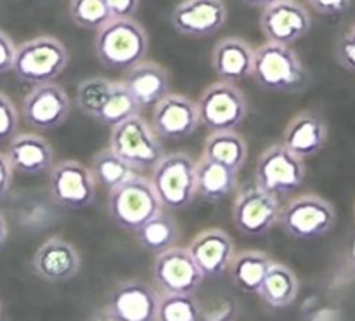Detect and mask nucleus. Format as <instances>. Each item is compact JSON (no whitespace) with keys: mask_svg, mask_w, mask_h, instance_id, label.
Here are the masks:
<instances>
[{"mask_svg":"<svg viewBox=\"0 0 355 321\" xmlns=\"http://www.w3.org/2000/svg\"><path fill=\"white\" fill-rule=\"evenodd\" d=\"M153 277L162 294H196L205 280V274L184 247H172L156 256Z\"/></svg>","mask_w":355,"mask_h":321,"instance_id":"nucleus-14","label":"nucleus"},{"mask_svg":"<svg viewBox=\"0 0 355 321\" xmlns=\"http://www.w3.org/2000/svg\"><path fill=\"white\" fill-rule=\"evenodd\" d=\"M200 122L210 132L236 131L248 115V101L236 83H211L196 101Z\"/></svg>","mask_w":355,"mask_h":321,"instance_id":"nucleus-9","label":"nucleus"},{"mask_svg":"<svg viewBox=\"0 0 355 321\" xmlns=\"http://www.w3.org/2000/svg\"><path fill=\"white\" fill-rule=\"evenodd\" d=\"M350 261H352V264L355 266V238L352 242V247H350Z\"/></svg>","mask_w":355,"mask_h":321,"instance_id":"nucleus-42","label":"nucleus"},{"mask_svg":"<svg viewBox=\"0 0 355 321\" xmlns=\"http://www.w3.org/2000/svg\"><path fill=\"white\" fill-rule=\"evenodd\" d=\"M121 82L141 110L155 108L170 94L168 72L155 61H142L127 69Z\"/></svg>","mask_w":355,"mask_h":321,"instance_id":"nucleus-21","label":"nucleus"},{"mask_svg":"<svg viewBox=\"0 0 355 321\" xmlns=\"http://www.w3.org/2000/svg\"><path fill=\"white\" fill-rule=\"evenodd\" d=\"M12 174L14 169L10 165L9 158H7V155L0 153V200L6 198L10 186H12Z\"/></svg>","mask_w":355,"mask_h":321,"instance_id":"nucleus-39","label":"nucleus"},{"mask_svg":"<svg viewBox=\"0 0 355 321\" xmlns=\"http://www.w3.org/2000/svg\"><path fill=\"white\" fill-rule=\"evenodd\" d=\"M298 278L288 266L274 263L267 273L262 287L259 288V297L270 308L283 309L295 302L298 295Z\"/></svg>","mask_w":355,"mask_h":321,"instance_id":"nucleus-28","label":"nucleus"},{"mask_svg":"<svg viewBox=\"0 0 355 321\" xmlns=\"http://www.w3.org/2000/svg\"><path fill=\"white\" fill-rule=\"evenodd\" d=\"M238 174L236 170L200 156L196 162L198 197L211 204L224 201L238 190Z\"/></svg>","mask_w":355,"mask_h":321,"instance_id":"nucleus-25","label":"nucleus"},{"mask_svg":"<svg viewBox=\"0 0 355 321\" xmlns=\"http://www.w3.org/2000/svg\"><path fill=\"white\" fill-rule=\"evenodd\" d=\"M336 222L331 201L318 195H300L283 205L279 222L284 233L297 240H314L328 235Z\"/></svg>","mask_w":355,"mask_h":321,"instance_id":"nucleus-8","label":"nucleus"},{"mask_svg":"<svg viewBox=\"0 0 355 321\" xmlns=\"http://www.w3.org/2000/svg\"><path fill=\"white\" fill-rule=\"evenodd\" d=\"M135 235H137V240L142 249L159 256V254L175 247L180 233L175 219L172 215L165 214V212H159L156 217H153L141 229H137Z\"/></svg>","mask_w":355,"mask_h":321,"instance_id":"nucleus-30","label":"nucleus"},{"mask_svg":"<svg viewBox=\"0 0 355 321\" xmlns=\"http://www.w3.org/2000/svg\"><path fill=\"white\" fill-rule=\"evenodd\" d=\"M17 47L14 45L12 38L0 30V75L12 72L14 59H16Z\"/></svg>","mask_w":355,"mask_h":321,"instance_id":"nucleus-37","label":"nucleus"},{"mask_svg":"<svg viewBox=\"0 0 355 321\" xmlns=\"http://www.w3.org/2000/svg\"><path fill=\"white\" fill-rule=\"evenodd\" d=\"M311 14L297 0H277L260 14V30L267 42L274 44L293 45L311 31Z\"/></svg>","mask_w":355,"mask_h":321,"instance_id":"nucleus-16","label":"nucleus"},{"mask_svg":"<svg viewBox=\"0 0 355 321\" xmlns=\"http://www.w3.org/2000/svg\"><path fill=\"white\" fill-rule=\"evenodd\" d=\"M94 177H96L97 184L106 188L107 193L116 188L123 186L128 181L135 179L141 176V170L128 163L127 160L121 158L120 155L113 151L111 148L101 149L96 156L92 158V165H90Z\"/></svg>","mask_w":355,"mask_h":321,"instance_id":"nucleus-29","label":"nucleus"},{"mask_svg":"<svg viewBox=\"0 0 355 321\" xmlns=\"http://www.w3.org/2000/svg\"><path fill=\"white\" fill-rule=\"evenodd\" d=\"M71 99L59 83L49 82L33 85L24 96L21 115L26 125L35 131H54L68 120Z\"/></svg>","mask_w":355,"mask_h":321,"instance_id":"nucleus-13","label":"nucleus"},{"mask_svg":"<svg viewBox=\"0 0 355 321\" xmlns=\"http://www.w3.org/2000/svg\"><path fill=\"white\" fill-rule=\"evenodd\" d=\"M252 76L262 89L293 92L307 82V68L291 45L266 42L255 49Z\"/></svg>","mask_w":355,"mask_h":321,"instance_id":"nucleus-3","label":"nucleus"},{"mask_svg":"<svg viewBox=\"0 0 355 321\" xmlns=\"http://www.w3.org/2000/svg\"><path fill=\"white\" fill-rule=\"evenodd\" d=\"M159 295L139 280L121 281L111 290L104 315L114 321H156Z\"/></svg>","mask_w":355,"mask_h":321,"instance_id":"nucleus-15","label":"nucleus"},{"mask_svg":"<svg viewBox=\"0 0 355 321\" xmlns=\"http://www.w3.org/2000/svg\"><path fill=\"white\" fill-rule=\"evenodd\" d=\"M75 103L82 113L107 127H114L134 115H141V108L123 82H114L104 76L82 80L76 87Z\"/></svg>","mask_w":355,"mask_h":321,"instance_id":"nucleus-2","label":"nucleus"},{"mask_svg":"<svg viewBox=\"0 0 355 321\" xmlns=\"http://www.w3.org/2000/svg\"><path fill=\"white\" fill-rule=\"evenodd\" d=\"M307 3L322 16H340L349 10L352 0H307Z\"/></svg>","mask_w":355,"mask_h":321,"instance_id":"nucleus-36","label":"nucleus"},{"mask_svg":"<svg viewBox=\"0 0 355 321\" xmlns=\"http://www.w3.org/2000/svg\"><path fill=\"white\" fill-rule=\"evenodd\" d=\"M236 316H238V308L227 299H222L203 311V321H234Z\"/></svg>","mask_w":355,"mask_h":321,"instance_id":"nucleus-35","label":"nucleus"},{"mask_svg":"<svg viewBox=\"0 0 355 321\" xmlns=\"http://www.w3.org/2000/svg\"><path fill=\"white\" fill-rule=\"evenodd\" d=\"M201 156L239 172L248 160V145L236 131L211 132L205 141Z\"/></svg>","mask_w":355,"mask_h":321,"instance_id":"nucleus-26","label":"nucleus"},{"mask_svg":"<svg viewBox=\"0 0 355 321\" xmlns=\"http://www.w3.org/2000/svg\"><path fill=\"white\" fill-rule=\"evenodd\" d=\"M7 236H9V226H7L6 217H3V215L0 214V249H2V247L6 245Z\"/></svg>","mask_w":355,"mask_h":321,"instance_id":"nucleus-40","label":"nucleus"},{"mask_svg":"<svg viewBox=\"0 0 355 321\" xmlns=\"http://www.w3.org/2000/svg\"><path fill=\"white\" fill-rule=\"evenodd\" d=\"M255 49L239 37H224L211 51V68L224 82L238 83L253 73Z\"/></svg>","mask_w":355,"mask_h":321,"instance_id":"nucleus-22","label":"nucleus"},{"mask_svg":"<svg viewBox=\"0 0 355 321\" xmlns=\"http://www.w3.org/2000/svg\"><path fill=\"white\" fill-rule=\"evenodd\" d=\"M156 321H203V308L194 294H162Z\"/></svg>","mask_w":355,"mask_h":321,"instance_id":"nucleus-31","label":"nucleus"},{"mask_svg":"<svg viewBox=\"0 0 355 321\" xmlns=\"http://www.w3.org/2000/svg\"><path fill=\"white\" fill-rule=\"evenodd\" d=\"M94 51L106 68L130 69L148 54V31L134 17H113L96 33Z\"/></svg>","mask_w":355,"mask_h":321,"instance_id":"nucleus-1","label":"nucleus"},{"mask_svg":"<svg viewBox=\"0 0 355 321\" xmlns=\"http://www.w3.org/2000/svg\"><path fill=\"white\" fill-rule=\"evenodd\" d=\"M354 215H355V207H354Z\"/></svg>","mask_w":355,"mask_h":321,"instance_id":"nucleus-44","label":"nucleus"},{"mask_svg":"<svg viewBox=\"0 0 355 321\" xmlns=\"http://www.w3.org/2000/svg\"><path fill=\"white\" fill-rule=\"evenodd\" d=\"M335 56L340 66L355 75V23L347 28L336 40Z\"/></svg>","mask_w":355,"mask_h":321,"instance_id":"nucleus-34","label":"nucleus"},{"mask_svg":"<svg viewBox=\"0 0 355 321\" xmlns=\"http://www.w3.org/2000/svg\"><path fill=\"white\" fill-rule=\"evenodd\" d=\"M187 250L205 278H217L224 274L236 256L234 240L224 229L210 228L198 233L191 240Z\"/></svg>","mask_w":355,"mask_h":321,"instance_id":"nucleus-20","label":"nucleus"},{"mask_svg":"<svg viewBox=\"0 0 355 321\" xmlns=\"http://www.w3.org/2000/svg\"><path fill=\"white\" fill-rule=\"evenodd\" d=\"M52 200L64 208L80 211L94 204L97 181L92 170L76 160H62L54 163L49 177Z\"/></svg>","mask_w":355,"mask_h":321,"instance_id":"nucleus-11","label":"nucleus"},{"mask_svg":"<svg viewBox=\"0 0 355 321\" xmlns=\"http://www.w3.org/2000/svg\"><path fill=\"white\" fill-rule=\"evenodd\" d=\"M113 17H134L137 14L141 0H104Z\"/></svg>","mask_w":355,"mask_h":321,"instance_id":"nucleus-38","label":"nucleus"},{"mask_svg":"<svg viewBox=\"0 0 355 321\" xmlns=\"http://www.w3.org/2000/svg\"><path fill=\"white\" fill-rule=\"evenodd\" d=\"M305 176V160L291 153L283 142L269 146L255 167L257 186L277 198L290 197L300 190Z\"/></svg>","mask_w":355,"mask_h":321,"instance_id":"nucleus-10","label":"nucleus"},{"mask_svg":"<svg viewBox=\"0 0 355 321\" xmlns=\"http://www.w3.org/2000/svg\"><path fill=\"white\" fill-rule=\"evenodd\" d=\"M17 127H19V113L16 104L0 90V142H9L17 134Z\"/></svg>","mask_w":355,"mask_h":321,"instance_id":"nucleus-33","label":"nucleus"},{"mask_svg":"<svg viewBox=\"0 0 355 321\" xmlns=\"http://www.w3.org/2000/svg\"><path fill=\"white\" fill-rule=\"evenodd\" d=\"M227 21L224 0H182L170 14L172 28L182 37L207 38Z\"/></svg>","mask_w":355,"mask_h":321,"instance_id":"nucleus-17","label":"nucleus"},{"mask_svg":"<svg viewBox=\"0 0 355 321\" xmlns=\"http://www.w3.org/2000/svg\"><path fill=\"white\" fill-rule=\"evenodd\" d=\"M69 54L66 45L55 37L42 35L23 42L16 51L12 72L21 82L40 85L54 82L66 69Z\"/></svg>","mask_w":355,"mask_h":321,"instance_id":"nucleus-4","label":"nucleus"},{"mask_svg":"<svg viewBox=\"0 0 355 321\" xmlns=\"http://www.w3.org/2000/svg\"><path fill=\"white\" fill-rule=\"evenodd\" d=\"M82 268L78 250L66 240L54 236L42 243L33 256V270L49 283H64L75 278Z\"/></svg>","mask_w":355,"mask_h":321,"instance_id":"nucleus-19","label":"nucleus"},{"mask_svg":"<svg viewBox=\"0 0 355 321\" xmlns=\"http://www.w3.org/2000/svg\"><path fill=\"white\" fill-rule=\"evenodd\" d=\"M151 125L165 141H180L193 135L201 125L198 104L184 94H172L153 108Z\"/></svg>","mask_w":355,"mask_h":321,"instance_id":"nucleus-18","label":"nucleus"},{"mask_svg":"<svg viewBox=\"0 0 355 321\" xmlns=\"http://www.w3.org/2000/svg\"><path fill=\"white\" fill-rule=\"evenodd\" d=\"M110 148L139 170L155 169L165 156L162 138L141 115H134L111 127Z\"/></svg>","mask_w":355,"mask_h":321,"instance_id":"nucleus-7","label":"nucleus"},{"mask_svg":"<svg viewBox=\"0 0 355 321\" xmlns=\"http://www.w3.org/2000/svg\"><path fill=\"white\" fill-rule=\"evenodd\" d=\"M274 261L267 254L259 250H245L236 254L229 271L236 287L248 294H259L267 273L272 268Z\"/></svg>","mask_w":355,"mask_h":321,"instance_id":"nucleus-27","label":"nucleus"},{"mask_svg":"<svg viewBox=\"0 0 355 321\" xmlns=\"http://www.w3.org/2000/svg\"><path fill=\"white\" fill-rule=\"evenodd\" d=\"M7 158L16 172L38 176L54 167V149L42 135L23 132L9 141Z\"/></svg>","mask_w":355,"mask_h":321,"instance_id":"nucleus-24","label":"nucleus"},{"mask_svg":"<svg viewBox=\"0 0 355 321\" xmlns=\"http://www.w3.org/2000/svg\"><path fill=\"white\" fill-rule=\"evenodd\" d=\"M69 16L76 26L94 31H99L113 19L104 0H69Z\"/></svg>","mask_w":355,"mask_h":321,"instance_id":"nucleus-32","label":"nucleus"},{"mask_svg":"<svg viewBox=\"0 0 355 321\" xmlns=\"http://www.w3.org/2000/svg\"><path fill=\"white\" fill-rule=\"evenodd\" d=\"M281 201L262 188L246 186L236 195L232 221L246 236H263L279 222Z\"/></svg>","mask_w":355,"mask_h":321,"instance_id":"nucleus-12","label":"nucleus"},{"mask_svg":"<svg viewBox=\"0 0 355 321\" xmlns=\"http://www.w3.org/2000/svg\"><path fill=\"white\" fill-rule=\"evenodd\" d=\"M107 211L118 228L135 233L163 212V205L151 179L137 176L107 193Z\"/></svg>","mask_w":355,"mask_h":321,"instance_id":"nucleus-6","label":"nucleus"},{"mask_svg":"<svg viewBox=\"0 0 355 321\" xmlns=\"http://www.w3.org/2000/svg\"><path fill=\"white\" fill-rule=\"evenodd\" d=\"M243 2L250 7H255V9H266V7L276 3L277 0H243Z\"/></svg>","mask_w":355,"mask_h":321,"instance_id":"nucleus-41","label":"nucleus"},{"mask_svg":"<svg viewBox=\"0 0 355 321\" xmlns=\"http://www.w3.org/2000/svg\"><path fill=\"white\" fill-rule=\"evenodd\" d=\"M92 321H114V320H111L110 316H106V315H104V313H103V315L96 316V318H94Z\"/></svg>","mask_w":355,"mask_h":321,"instance_id":"nucleus-43","label":"nucleus"},{"mask_svg":"<svg viewBox=\"0 0 355 321\" xmlns=\"http://www.w3.org/2000/svg\"><path fill=\"white\" fill-rule=\"evenodd\" d=\"M151 183L166 211H182L198 197L196 160L187 153L165 155L153 169Z\"/></svg>","mask_w":355,"mask_h":321,"instance_id":"nucleus-5","label":"nucleus"},{"mask_svg":"<svg viewBox=\"0 0 355 321\" xmlns=\"http://www.w3.org/2000/svg\"><path fill=\"white\" fill-rule=\"evenodd\" d=\"M326 142H328V125L319 115L311 111L295 115L284 129L283 145L302 160L312 158L321 153Z\"/></svg>","mask_w":355,"mask_h":321,"instance_id":"nucleus-23","label":"nucleus"}]
</instances>
